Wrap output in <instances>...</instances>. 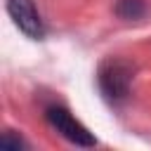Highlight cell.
Returning a JSON list of instances; mask_svg holds the SVG:
<instances>
[{
  "label": "cell",
  "instance_id": "5b68a950",
  "mask_svg": "<svg viewBox=\"0 0 151 151\" xmlns=\"http://www.w3.org/2000/svg\"><path fill=\"white\" fill-rule=\"evenodd\" d=\"M0 149H2V151H24V149H26V142H24L21 137H17L12 130H7V132H2V137H0Z\"/></svg>",
  "mask_w": 151,
  "mask_h": 151
},
{
  "label": "cell",
  "instance_id": "3957f363",
  "mask_svg": "<svg viewBox=\"0 0 151 151\" xmlns=\"http://www.w3.org/2000/svg\"><path fill=\"white\" fill-rule=\"evenodd\" d=\"M7 14L26 38H31V40L45 38V24H42L40 12L35 9L33 0H7Z\"/></svg>",
  "mask_w": 151,
  "mask_h": 151
},
{
  "label": "cell",
  "instance_id": "6da1fadb",
  "mask_svg": "<svg viewBox=\"0 0 151 151\" xmlns=\"http://www.w3.org/2000/svg\"><path fill=\"white\" fill-rule=\"evenodd\" d=\"M132 64L125 59H106L99 66L97 80H99V90L101 94L111 101V104H120L130 97V85H132Z\"/></svg>",
  "mask_w": 151,
  "mask_h": 151
},
{
  "label": "cell",
  "instance_id": "277c9868",
  "mask_svg": "<svg viewBox=\"0 0 151 151\" xmlns=\"http://www.w3.org/2000/svg\"><path fill=\"white\" fill-rule=\"evenodd\" d=\"M144 12H146V5H144V0H118L116 2V14L120 17V19H139V17H144Z\"/></svg>",
  "mask_w": 151,
  "mask_h": 151
},
{
  "label": "cell",
  "instance_id": "7a4b0ae2",
  "mask_svg": "<svg viewBox=\"0 0 151 151\" xmlns=\"http://www.w3.org/2000/svg\"><path fill=\"white\" fill-rule=\"evenodd\" d=\"M45 120L52 125V130H57L66 142H71V144H76V146L90 149V146L97 144L94 134H92V132H90V130H87L66 106H61V104L47 106V109H45Z\"/></svg>",
  "mask_w": 151,
  "mask_h": 151
}]
</instances>
